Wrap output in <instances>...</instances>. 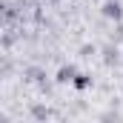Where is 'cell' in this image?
<instances>
[{
    "label": "cell",
    "instance_id": "9",
    "mask_svg": "<svg viewBox=\"0 0 123 123\" xmlns=\"http://www.w3.org/2000/svg\"><path fill=\"white\" fill-rule=\"evenodd\" d=\"M49 3H60V0H49Z\"/></svg>",
    "mask_w": 123,
    "mask_h": 123
},
{
    "label": "cell",
    "instance_id": "2",
    "mask_svg": "<svg viewBox=\"0 0 123 123\" xmlns=\"http://www.w3.org/2000/svg\"><path fill=\"white\" fill-rule=\"evenodd\" d=\"M72 86H74L77 92H86V89L92 86V74H86V72H77V74L72 77Z\"/></svg>",
    "mask_w": 123,
    "mask_h": 123
},
{
    "label": "cell",
    "instance_id": "4",
    "mask_svg": "<svg viewBox=\"0 0 123 123\" xmlns=\"http://www.w3.org/2000/svg\"><path fill=\"white\" fill-rule=\"evenodd\" d=\"M103 63H106V66H117V63H120L117 46H106V49H103Z\"/></svg>",
    "mask_w": 123,
    "mask_h": 123
},
{
    "label": "cell",
    "instance_id": "6",
    "mask_svg": "<svg viewBox=\"0 0 123 123\" xmlns=\"http://www.w3.org/2000/svg\"><path fill=\"white\" fill-rule=\"evenodd\" d=\"M31 115H34V117H40V120H46V117H52V112H49L46 106H34V109H31Z\"/></svg>",
    "mask_w": 123,
    "mask_h": 123
},
{
    "label": "cell",
    "instance_id": "8",
    "mask_svg": "<svg viewBox=\"0 0 123 123\" xmlns=\"http://www.w3.org/2000/svg\"><path fill=\"white\" fill-rule=\"evenodd\" d=\"M3 12H6V6H3V0H0V14H3Z\"/></svg>",
    "mask_w": 123,
    "mask_h": 123
},
{
    "label": "cell",
    "instance_id": "7",
    "mask_svg": "<svg viewBox=\"0 0 123 123\" xmlns=\"http://www.w3.org/2000/svg\"><path fill=\"white\" fill-rule=\"evenodd\" d=\"M115 37H117V40L123 37V20H117V34H115Z\"/></svg>",
    "mask_w": 123,
    "mask_h": 123
},
{
    "label": "cell",
    "instance_id": "3",
    "mask_svg": "<svg viewBox=\"0 0 123 123\" xmlns=\"http://www.w3.org/2000/svg\"><path fill=\"white\" fill-rule=\"evenodd\" d=\"M74 74H77V69L69 63V66H60V69H57L55 80H57V83H72V77H74Z\"/></svg>",
    "mask_w": 123,
    "mask_h": 123
},
{
    "label": "cell",
    "instance_id": "1",
    "mask_svg": "<svg viewBox=\"0 0 123 123\" xmlns=\"http://www.w3.org/2000/svg\"><path fill=\"white\" fill-rule=\"evenodd\" d=\"M100 14H103L106 20L117 23V20H123V3H120V0H106L103 9H100Z\"/></svg>",
    "mask_w": 123,
    "mask_h": 123
},
{
    "label": "cell",
    "instance_id": "5",
    "mask_svg": "<svg viewBox=\"0 0 123 123\" xmlns=\"http://www.w3.org/2000/svg\"><path fill=\"white\" fill-rule=\"evenodd\" d=\"M26 74H29V80H34V83H46V72L43 69H37V66H31V69H26Z\"/></svg>",
    "mask_w": 123,
    "mask_h": 123
}]
</instances>
